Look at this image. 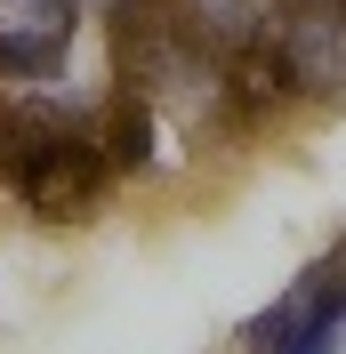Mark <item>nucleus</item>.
Returning <instances> with one entry per match:
<instances>
[{
  "label": "nucleus",
  "mask_w": 346,
  "mask_h": 354,
  "mask_svg": "<svg viewBox=\"0 0 346 354\" xmlns=\"http://www.w3.org/2000/svg\"><path fill=\"white\" fill-rule=\"evenodd\" d=\"M0 161H8L17 194L33 201L41 218H73V209L97 194V177H105L97 145L73 129L65 113H48V105H17V113H8V129H0Z\"/></svg>",
  "instance_id": "obj_1"
},
{
  "label": "nucleus",
  "mask_w": 346,
  "mask_h": 354,
  "mask_svg": "<svg viewBox=\"0 0 346 354\" xmlns=\"http://www.w3.org/2000/svg\"><path fill=\"white\" fill-rule=\"evenodd\" d=\"M346 322V266H314L250 322V354H330Z\"/></svg>",
  "instance_id": "obj_2"
},
{
  "label": "nucleus",
  "mask_w": 346,
  "mask_h": 354,
  "mask_svg": "<svg viewBox=\"0 0 346 354\" xmlns=\"http://www.w3.org/2000/svg\"><path fill=\"white\" fill-rule=\"evenodd\" d=\"M81 24V0H0V65L8 73H57Z\"/></svg>",
  "instance_id": "obj_3"
},
{
  "label": "nucleus",
  "mask_w": 346,
  "mask_h": 354,
  "mask_svg": "<svg viewBox=\"0 0 346 354\" xmlns=\"http://www.w3.org/2000/svg\"><path fill=\"white\" fill-rule=\"evenodd\" d=\"M194 17H201V32L210 41H226V48H266V32H274V0H194Z\"/></svg>",
  "instance_id": "obj_4"
},
{
  "label": "nucleus",
  "mask_w": 346,
  "mask_h": 354,
  "mask_svg": "<svg viewBox=\"0 0 346 354\" xmlns=\"http://www.w3.org/2000/svg\"><path fill=\"white\" fill-rule=\"evenodd\" d=\"M97 8H129V0H97Z\"/></svg>",
  "instance_id": "obj_5"
},
{
  "label": "nucleus",
  "mask_w": 346,
  "mask_h": 354,
  "mask_svg": "<svg viewBox=\"0 0 346 354\" xmlns=\"http://www.w3.org/2000/svg\"><path fill=\"white\" fill-rule=\"evenodd\" d=\"M338 8H346V0H338Z\"/></svg>",
  "instance_id": "obj_6"
}]
</instances>
